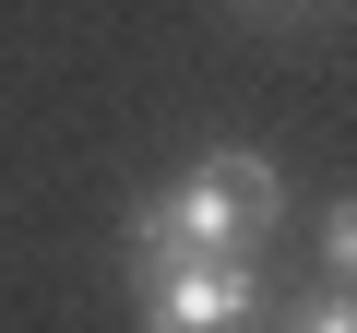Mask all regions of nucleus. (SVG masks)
<instances>
[{
  "instance_id": "obj_1",
  "label": "nucleus",
  "mask_w": 357,
  "mask_h": 333,
  "mask_svg": "<svg viewBox=\"0 0 357 333\" xmlns=\"http://www.w3.org/2000/svg\"><path fill=\"white\" fill-rule=\"evenodd\" d=\"M274 215H286L274 155L227 143V155H203V166H178V179L131 215V238H143V262H167V250H250Z\"/></svg>"
},
{
  "instance_id": "obj_2",
  "label": "nucleus",
  "mask_w": 357,
  "mask_h": 333,
  "mask_svg": "<svg viewBox=\"0 0 357 333\" xmlns=\"http://www.w3.org/2000/svg\"><path fill=\"white\" fill-rule=\"evenodd\" d=\"M250 321H262L250 250H167V262H143V333H250Z\"/></svg>"
},
{
  "instance_id": "obj_3",
  "label": "nucleus",
  "mask_w": 357,
  "mask_h": 333,
  "mask_svg": "<svg viewBox=\"0 0 357 333\" xmlns=\"http://www.w3.org/2000/svg\"><path fill=\"white\" fill-rule=\"evenodd\" d=\"M286 333H357V309H345V286H321L310 309H286Z\"/></svg>"
},
{
  "instance_id": "obj_4",
  "label": "nucleus",
  "mask_w": 357,
  "mask_h": 333,
  "mask_svg": "<svg viewBox=\"0 0 357 333\" xmlns=\"http://www.w3.org/2000/svg\"><path fill=\"white\" fill-rule=\"evenodd\" d=\"M345 262H357V215H321V274L345 286Z\"/></svg>"
}]
</instances>
